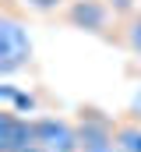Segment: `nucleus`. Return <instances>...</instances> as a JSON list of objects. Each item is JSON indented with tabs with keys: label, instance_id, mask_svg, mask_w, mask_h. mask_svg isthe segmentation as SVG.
<instances>
[{
	"label": "nucleus",
	"instance_id": "obj_1",
	"mask_svg": "<svg viewBox=\"0 0 141 152\" xmlns=\"http://www.w3.org/2000/svg\"><path fill=\"white\" fill-rule=\"evenodd\" d=\"M32 60V39L28 28L21 25V18L7 7L0 14V75L11 78L14 71H21Z\"/></svg>",
	"mask_w": 141,
	"mask_h": 152
},
{
	"label": "nucleus",
	"instance_id": "obj_2",
	"mask_svg": "<svg viewBox=\"0 0 141 152\" xmlns=\"http://www.w3.org/2000/svg\"><path fill=\"white\" fill-rule=\"evenodd\" d=\"M35 145H42L46 152H81V138L78 127H70L60 117H35Z\"/></svg>",
	"mask_w": 141,
	"mask_h": 152
},
{
	"label": "nucleus",
	"instance_id": "obj_3",
	"mask_svg": "<svg viewBox=\"0 0 141 152\" xmlns=\"http://www.w3.org/2000/svg\"><path fill=\"white\" fill-rule=\"evenodd\" d=\"M25 145H35V127L32 120L18 117L11 106L0 110V152H18Z\"/></svg>",
	"mask_w": 141,
	"mask_h": 152
},
{
	"label": "nucleus",
	"instance_id": "obj_4",
	"mask_svg": "<svg viewBox=\"0 0 141 152\" xmlns=\"http://www.w3.org/2000/svg\"><path fill=\"white\" fill-rule=\"evenodd\" d=\"M109 14L113 11L106 0H70L67 7V21L74 28H85V32H106Z\"/></svg>",
	"mask_w": 141,
	"mask_h": 152
},
{
	"label": "nucleus",
	"instance_id": "obj_5",
	"mask_svg": "<svg viewBox=\"0 0 141 152\" xmlns=\"http://www.w3.org/2000/svg\"><path fill=\"white\" fill-rule=\"evenodd\" d=\"M113 134H116V149L120 152H141V124L134 117H124L113 124Z\"/></svg>",
	"mask_w": 141,
	"mask_h": 152
},
{
	"label": "nucleus",
	"instance_id": "obj_6",
	"mask_svg": "<svg viewBox=\"0 0 141 152\" xmlns=\"http://www.w3.org/2000/svg\"><path fill=\"white\" fill-rule=\"evenodd\" d=\"M124 46L141 60V11H134L131 18H124Z\"/></svg>",
	"mask_w": 141,
	"mask_h": 152
},
{
	"label": "nucleus",
	"instance_id": "obj_7",
	"mask_svg": "<svg viewBox=\"0 0 141 152\" xmlns=\"http://www.w3.org/2000/svg\"><path fill=\"white\" fill-rule=\"evenodd\" d=\"M0 96H4L7 103H14L18 110H32V106H35V99H32V96H28V92H18L14 85H4V88H0ZM18 110H14V113H18Z\"/></svg>",
	"mask_w": 141,
	"mask_h": 152
},
{
	"label": "nucleus",
	"instance_id": "obj_8",
	"mask_svg": "<svg viewBox=\"0 0 141 152\" xmlns=\"http://www.w3.org/2000/svg\"><path fill=\"white\" fill-rule=\"evenodd\" d=\"M28 11H39V14H49V11H60L64 0H25Z\"/></svg>",
	"mask_w": 141,
	"mask_h": 152
},
{
	"label": "nucleus",
	"instance_id": "obj_9",
	"mask_svg": "<svg viewBox=\"0 0 141 152\" xmlns=\"http://www.w3.org/2000/svg\"><path fill=\"white\" fill-rule=\"evenodd\" d=\"M106 4H109V11H113V14H120V18H131V14L138 11V7H134V0H106Z\"/></svg>",
	"mask_w": 141,
	"mask_h": 152
},
{
	"label": "nucleus",
	"instance_id": "obj_10",
	"mask_svg": "<svg viewBox=\"0 0 141 152\" xmlns=\"http://www.w3.org/2000/svg\"><path fill=\"white\" fill-rule=\"evenodd\" d=\"M131 117H134V120L141 124V88L134 92V99H131Z\"/></svg>",
	"mask_w": 141,
	"mask_h": 152
},
{
	"label": "nucleus",
	"instance_id": "obj_11",
	"mask_svg": "<svg viewBox=\"0 0 141 152\" xmlns=\"http://www.w3.org/2000/svg\"><path fill=\"white\" fill-rule=\"evenodd\" d=\"M18 152H46L42 145H25V149H18Z\"/></svg>",
	"mask_w": 141,
	"mask_h": 152
}]
</instances>
